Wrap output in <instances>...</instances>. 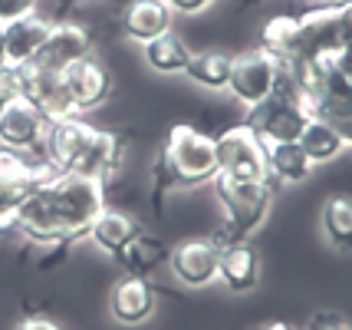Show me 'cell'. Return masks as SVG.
<instances>
[{
    "instance_id": "52a82bcc",
    "label": "cell",
    "mask_w": 352,
    "mask_h": 330,
    "mask_svg": "<svg viewBox=\"0 0 352 330\" xmlns=\"http://www.w3.org/2000/svg\"><path fill=\"white\" fill-rule=\"evenodd\" d=\"M274 83H276V56H270L267 50L257 47L234 56L228 76V93L234 96L237 106H244V110L261 106L263 99L274 96Z\"/></svg>"
},
{
    "instance_id": "9c48e42d",
    "label": "cell",
    "mask_w": 352,
    "mask_h": 330,
    "mask_svg": "<svg viewBox=\"0 0 352 330\" xmlns=\"http://www.w3.org/2000/svg\"><path fill=\"white\" fill-rule=\"evenodd\" d=\"M217 261H221V248L211 238H182L168 251V271L171 278L188 287V291H204L217 281Z\"/></svg>"
},
{
    "instance_id": "83f0119b",
    "label": "cell",
    "mask_w": 352,
    "mask_h": 330,
    "mask_svg": "<svg viewBox=\"0 0 352 330\" xmlns=\"http://www.w3.org/2000/svg\"><path fill=\"white\" fill-rule=\"evenodd\" d=\"M14 330H66V327H63L60 320H53V317L30 314V317H23V320H20Z\"/></svg>"
},
{
    "instance_id": "44dd1931",
    "label": "cell",
    "mask_w": 352,
    "mask_h": 330,
    "mask_svg": "<svg viewBox=\"0 0 352 330\" xmlns=\"http://www.w3.org/2000/svg\"><path fill=\"white\" fill-rule=\"evenodd\" d=\"M168 251L171 248H165V241H162V238L148 235V231H138L122 251H119L116 261L122 265L125 274H142V278H148L155 267H162L165 261H168Z\"/></svg>"
},
{
    "instance_id": "7a4b0ae2",
    "label": "cell",
    "mask_w": 352,
    "mask_h": 330,
    "mask_svg": "<svg viewBox=\"0 0 352 330\" xmlns=\"http://www.w3.org/2000/svg\"><path fill=\"white\" fill-rule=\"evenodd\" d=\"M40 158L50 172L86 175L96 182H112L125 165V139L112 129L89 123L86 116H69L46 123Z\"/></svg>"
},
{
    "instance_id": "5b68a950",
    "label": "cell",
    "mask_w": 352,
    "mask_h": 330,
    "mask_svg": "<svg viewBox=\"0 0 352 330\" xmlns=\"http://www.w3.org/2000/svg\"><path fill=\"white\" fill-rule=\"evenodd\" d=\"M217 145V175L228 178H270L267 175V145L244 119L224 129L214 139Z\"/></svg>"
},
{
    "instance_id": "836d02e7",
    "label": "cell",
    "mask_w": 352,
    "mask_h": 330,
    "mask_svg": "<svg viewBox=\"0 0 352 330\" xmlns=\"http://www.w3.org/2000/svg\"><path fill=\"white\" fill-rule=\"evenodd\" d=\"M0 70H10V66H7V37H3V23H0Z\"/></svg>"
},
{
    "instance_id": "ba28073f",
    "label": "cell",
    "mask_w": 352,
    "mask_h": 330,
    "mask_svg": "<svg viewBox=\"0 0 352 330\" xmlns=\"http://www.w3.org/2000/svg\"><path fill=\"white\" fill-rule=\"evenodd\" d=\"M14 73H16V93L23 96V99H30L33 106L43 112L46 123L79 116L69 93H66V86H63V73L43 70V66H36V63L16 66Z\"/></svg>"
},
{
    "instance_id": "484cf974",
    "label": "cell",
    "mask_w": 352,
    "mask_h": 330,
    "mask_svg": "<svg viewBox=\"0 0 352 330\" xmlns=\"http://www.w3.org/2000/svg\"><path fill=\"white\" fill-rule=\"evenodd\" d=\"M36 10V0H0V23H10V20H20Z\"/></svg>"
},
{
    "instance_id": "f546056e",
    "label": "cell",
    "mask_w": 352,
    "mask_h": 330,
    "mask_svg": "<svg viewBox=\"0 0 352 330\" xmlns=\"http://www.w3.org/2000/svg\"><path fill=\"white\" fill-rule=\"evenodd\" d=\"M14 96H20L16 93V73L14 70H0V112Z\"/></svg>"
},
{
    "instance_id": "cb8c5ba5",
    "label": "cell",
    "mask_w": 352,
    "mask_h": 330,
    "mask_svg": "<svg viewBox=\"0 0 352 330\" xmlns=\"http://www.w3.org/2000/svg\"><path fill=\"white\" fill-rule=\"evenodd\" d=\"M33 178H14V175H0V235H14L20 205L27 202L33 192Z\"/></svg>"
},
{
    "instance_id": "9a60e30c",
    "label": "cell",
    "mask_w": 352,
    "mask_h": 330,
    "mask_svg": "<svg viewBox=\"0 0 352 330\" xmlns=\"http://www.w3.org/2000/svg\"><path fill=\"white\" fill-rule=\"evenodd\" d=\"M138 231H142V225H138L135 215H129V212L116 208V205H102V212L92 218L86 238H89V245L96 251H102L106 258H119V251Z\"/></svg>"
},
{
    "instance_id": "2e32d148",
    "label": "cell",
    "mask_w": 352,
    "mask_h": 330,
    "mask_svg": "<svg viewBox=\"0 0 352 330\" xmlns=\"http://www.w3.org/2000/svg\"><path fill=\"white\" fill-rule=\"evenodd\" d=\"M217 281H224L228 291L234 294H250L261 284V254L250 241L224 245L221 261H217Z\"/></svg>"
},
{
    "instance_id": "7c38bea8",
    "label": "cell",
    "mask_w": 352,
    "mask_h": 330,
    "mask_svg": "<svg viewBox=\"0 0 352 330\" xmlns=\"http://www.w3.org/2000/svg\"><path fill=\"white\" fill-rule=\"evenodd\" d=\"M155 287L142 274H122L109 291V314L122 327H142L155 314Z\"/></svg>"
},
{
    "instance_id": "4316f807",
    "label": "cell",
    "mask_w": 352,
    "mask_h": 330,
    "mask_svg": "<svg viewBox=\"0 0 352 330\" xmlns=\"http://www.w3.org/2000/svg\"><path fill=\"white\" fill-rule=\"evenodd\" d=\"M303 330H352V324L339 314H313Z\"/></svg>"
},
{
    "instance_id": "603a6c76",
    "label": "cell",
    "mask_w": 352,
    "mask_h": 330,
    "mask_svg": "<svg viewBox=\"0 0 352 330\" xmlns=\"http://www.w3.org/2000/svg\"><path fill=\"white\" fill-rule=\"evenodd\" d=\"M320 225L336 251H352V195H329L322 202Z\"/></svg>"
},
{
    "instance_id": "4fadbf2b",
    "label": "cell",
    "mask_w": 352,
    "mask_h": 330,
    "mask_svg": "<svg viewBox=\"0 0 352 330\" xmlns=\"http://www.w3.org/2000/svg\"><path fill=\"white\" fill-rule=\"evenodd\" d=\"M43 132H46L43 112L23 96H14L0 112V145L3 149H20V152H33L36 149L40 152Z\"/></svg>"
},
{
    "instance_id": "d6986e66",
    "label": "cell",
    "mask_w": 352,
    "mask_h": 330,
    "mask_svg": "<svg viewBox=\"0 0 352 330\" xmlns=\"http://www.w3.org/2000/svg\"><path fill=\"white\" fill-rule=\"evenodd\" d=\"M313 172V162L300 149V142H276L267 145V175L274 185H300Z\"/></svg>"
},
{
    "instance_id": "ffe728a7",
    "label": "cell",
    "mask_w": 352,
    "mask_h": 330,
    "mask_svg": "<svg viewBox=\"0 0 352 330\" xmlns=\"http://www.w3.org/2000/svg\"><path fill=\"white\" fill-rule=\"evenodd\" d=\"M230 63H234L230 53H224V50H217V47H208L188 56L184 76L191 79V83H198V86H204V90L224 93L228 90V76H230Z\"/></svg>"
},
{
    "instance_id": "1f68e13d",
    "label": "cell",
    "mask_w": 352,
    "mask_h": 330,
    "mask_svg": "<svg viewBox=\"0 0 352 330\" xmlns=\"http://www.w3.org/2000/svg\"><path fill=\"white\" fill-rule=\"evenodd\" d=\"M254 330H300V327L290 324V320H263V324H257Z\"/></svg>"
},
{
    "instance_id": "e575fe53",
    "label": "cell",
    "mask_w": 352,
    "mask_h": 330,
    "mask_svg": "<svg viewBox=\"0 0 352 330\" xmlns=\"http://www.w3.org/2000/svg\"><path fill=\"white\" fill-rule=\"evenodd\" d=\"M352 0H320V7H346Z\"/></svg>"
},
{
    "instance_id": "7402d4cb",
    "label": "cell",
    "mask_w": 352,
    "mask_h": 330,
    "mask_svg": "<svg viewBox=\"0 0 352 330\" xmlns=\"http://www.w3.org/2000/svg\"><path fill=\"white\" fill-rule=\"evenodd\" d=\"M142 56H145V66L155 70L158 76H175V73H184L191 50H188V43H184L178 33L168 30V33H162V37H155V40H148L142 47Z\"/></svg>"
},
{
    "instance_id": "ac0fdd59",
    "label": "cell",
    "mask_w": 352,
    "mask_h": 330,
    "mask_svg": "<svg viewBox=\"0 0 352 330\" xmlns=\"http://www.w3.org/2000/svg\"><path fill=\"white\" fill-rule=\"evenodd\" d=\"M300 149L307 152V158L313 165H326V162H336L346 149H349V136L346 129H339L336 123L322 119V116H309V123L300 132Z\"/></svg>"
},
{
    "instance_id": "8fae6325",
    "label": "cell",
    "mask_w": 352,
    "mask_h": 330,
    "mask_svg": "<svg viewBox=\"0 0 352 330\" xmlns=\"http://www.w3.org/2000/svg\"><path fill=\"white\" fill-rule=\"evenodd\" d=\"M89 53H92L89 27H82L76 20H56L50 37H46V43L40 47V53L33 56L30 63L43 66V70H53V73H63L66 66H73L76 60L89 56Z\"/></svg>"
},
{
    "instance_id": "3957f363",
    "label": "cell",
    "mask_w": 352,
    "mask_h": 330,
    "mask_svg": "<svg viewBox=\"0 0 352 330\" xmlns=\"http://www.w3.org/2000/svg\"><path fill=\"white\" fill-rule=\"evenodd\" d=\"M217 178L214 136L201 132L195 123H175L165 136V145L152 162V189L162 208V195L171 189H198Z\"/></svg>"
},
{
    "instance_id": "30bf717a",
    "label": "cell",
    "mask_w": 352,
    "mask_h": 330,
    "mask_svg": "<svg viewBox=\"0 0 352 330\" xmlns=\"http://www.w3.org/2000/svg\"><path fill=\"white\" fill-rule=\"evenodd\" d=\"M63 86H66V93H69V99H73V106H76L79 116L106 106L109 99H112V90H116L112 70H109L96 53L76 60L73 66H66V70H63Z\"/></svg>"
},
{
    "instance_id": "e0dca14e",
    "label": "cell",
    "mask_w": 352,
    "mask_h": 330,
    "mask_svg": "<svg viewBox=\"0 0 352 330\" xmlns=\"http://www.w3.org/2000/svg\"><path fill=\"white\" fill-rule=\"evenodd\" d=\"M53 30V20L43 14H27L20 20H10L3 23V37H7V66L16 70V66L30 63L33 56L40 53V47L46 43V37Z\"/></svg>"
},
{
    "instance_id": "d6a6232c",
    "label": "cell",
    "mask_w": 352,
    "mask_h": 330,
    "mask_svg": "<svg viewBox=\"0 0 352 330\" xmlns=\"http://www.w3.org/2000/svg\"><path fill=\"white\" fill-rule=\"evenodd\" d=\"M76 3H82V0H60V7H56V17H53V23H56V20H66V14H69V10H73Z\"/></svg>"
},
{
    "instance_id": "4dcf8cb0",
    "label": "cell",
    "mask_w": 352,
    "mask_h": 330,
    "mask_svg": "<svg viewBox=\"0 0 352 330\" xmlns=\"http://www.w3.org/2000/svg\"><path fill=\"white\" fill-rule=\"evenodd\" d=\"M171 7V14H184V17H191V14H201L204 7H211L214 0H165Z\"/></svg>"
},
{
    "instance_id": "6da1fadb",
    "label": "cell",
    "mask_w": 352,
    "mask_h": 330,
    "mask_svg": "<svg viewBox=\"0 0 352 330\" xmlns=\"http://www.w3.org/2000/svg\"><path fill=\"white\" fill-rule=\"evenodd\" d=\"M106 205L102 182L86 175L46 172L16 215V235L30 245L60 248L76 238H86L92 218Z\"/></svg>"
},
{
    "instance_id": "f1b7e54d",
    "label": "cell",
    "mask_w": 352,
    "mask_h": 330,
    "mask_svg": "<svg viewBox=\"0 0 352 330\" xmlns=\"http://www.w3.org/2000/svg\"><path fill=\"white\" fill-rule=\"evenodd\" d=\"M326 63L333 66V70H336L339 76H342L346 83H349V90H352V47L339 50L336 56H333V60H326Z\"/></svg>"
},
{
    "instance_id": "d4e9b609",
    "label": "cell",
    "mask_w": 352,
    "mask_h": 330,
    "mask_svg": "<svg viewBox=\"0 0 352 330\" xmlns=\"http://www.w3.org/2000/svg\"><path fill=\"white\" fill-rule=\"evenodd\" d=\"M296 47V14L270 17L261 30V50H267L276 60H293Z\"/></svg>"
},
{
    "instance_id": "277c9868",
    "label": "cell",
    "mask_w": 352,
    "mask_h": 330,
    "mask_svg": "<svg viewBox=\"0 0 352 330\" xmlns=\"http://www.w3.org/2000/svg\"><path fill=\"white\" fill-rule=\"evenodd\" d=\"M211 185H214L217 205H221V221L214 225V235H211L217 248L247 241L263 221L270 218L276 189L270 178H228V175H217Z\"/></svg>"
},
{
    "instance_id": "5bb4252c",
    "label": "cell",
    "mask_w": 352,
    "mask_h": 330,
    "mask_svg": "<svg viewBox=\"0 0 352 330\" xmlns=\"http://www.w3.org/2000/svg\"><path fill=\"white\" fill-rule=\"evenodd\" d=\"M171 20H175V14L165 0H129L119 14V30L125 40L145 47L148 40L171 30Z\"/></svg>"
},
{
    "instance_id": "8992f818",
    "label": "cell",
    "mask_w": 352,
    "mask_h": 330,
    "mask_svg": "<svg viewBox=\"0 0 352 330\" xmlns=\"http://www.w3.org/2000/svg\"><path fill=\"white\" fill-rule=\"evenodd\" d=\"M309 116H316V112L309 110L307 103H296V99H287V96H270V99H263L261 106L247 110L244 123L254 129V136L263 145H276V142L300 139Z\"/></svg>"
}]
</instances>
